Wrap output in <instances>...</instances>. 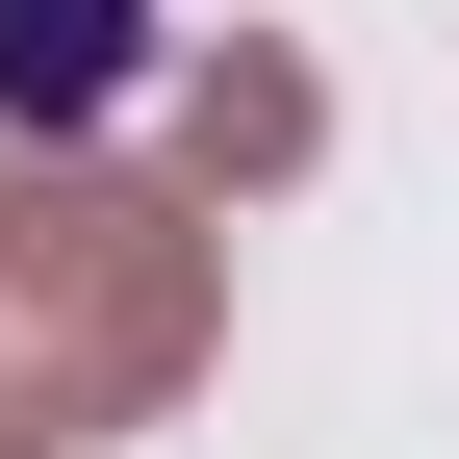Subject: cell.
<instances>
[{"label":"cell","mask_w":459,"mask_h":459,"mask_svg":"<svg viewBox=\"0 0 459 459\" xmlns=\"http://www.w3.org/2000/svg\"><path fill=\"white\" fill-rule=\"evenodd\" d=\"M204 358V230L128 179H0V434H128Z\"/></svg>","instance_id":"obj_1"},{"label":"cell","mask_w":459,"mask_h":459,"mask_svg":"<svg viewBox=\"0 0 459 459\" xmlns=\"http://www.w3.org/2000/svg\"><path fill=\"white\" fill-rule=\"evenodd\" d=\"M153 77V0H0V128H102Z\"/></svg>","instance_id":"obj_2"},{"label":"cell","mask_w":459,"mask_h":459,"mask_svg":"<svg viewBox=\"0 0 459 459\" xmlns=\"http://www.w3.org/2000/svg\"><path fill=\"white\" fill-rule=\"evenodd\" d=\"M179 153H204V179H307V77H281V51H204Z\"/></svg>","instance_id":"obj_3"},{"label":"cell","mask_w":459,"mask_h":459,"mask_svg":"<svg viewBox=\"0 0 459 459\" xmlns=\"http://www.w3.org/2000/svg\"><path fill=\"white\" fill-rule=\"evenodd\" d=\"M0 459H26V434H0Z\"/></svg>","instance_id":"obj_4"}]
</instances>
